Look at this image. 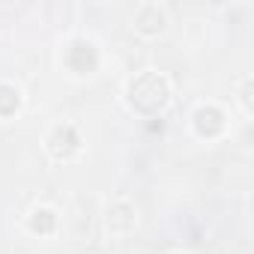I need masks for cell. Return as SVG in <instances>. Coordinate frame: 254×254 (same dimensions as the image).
Returning a JSON list of instances; mask_svg holds the SVG:
<instances>
[{
	"mask_svg": "<svg viewBox=\"0 0 254 254\" xmlns=\"http://www.w3.org/2000/svg\"><path fill=\"white\" fill-rule=\"evenodd\" d=\"M24 105V96L21 90L12 84V81H0V120H9L21 111Z\"/></svg>",
	"mask_w": 254,
	"mask_h": 254,
	"instance_id": "ba28073f",
	"label": "cell"
},
{
	"mask_svg": "<svg viewBox=\"0 0 254 254\" xmlns=\"http://www.w3.org/2000/svg\"><path fill=\"white\" fill-rule=\"evenodd\" d=\"M171 254H189V251H171Z\"/></svg>",
	"mask_w": 254,
	"mask_h": 254,
	"instance_id": "8fae6325",
	"label": "cell"
},
{
	"mask_svg": "<svg viewBox=\"0 0 254 254\" xmlns=\"http://www.w3.org/2000/svg\"><path fill=\"white\" fill-rule=\"evenodd\" d=\"M102 63V51L99 42L90 36H72L63 48V66L72 75H93Z\"/></svg>",
	"mask_w": 254,
	"mask_h": 254,
	"instance_id": "3957f363",
	"label": "cell"
},
{
	"mask_svg": "<svg viewBox=\"0 0 254 254\" xmlns=\"http://www.w3.org/2000/svg\"><path fill=\"white\" fill-rule=\"evenodd\" d=\"M81 147H84L81 132H78V126H72V123L51 126V129L45 132V138H42V150L48 153L51 162H72L81 153Z\"/></svg>",
	"mask_w": 254,
	"mask_h": 254,
	"instance_id": "7a4b0ae2",
	"label": "cell"
},
{
	"mask_svg": "<svg viewBox=\"0 0 254 254\" xmlns=\"http://www.w3.org/2000/svg\"><path fill=\"white\" fill-rule=\"evenodd\" d=\"M138 227V206L126 197H114L105 206V230L111 236H129Z\"/></svg>",
	"mask_w": 254,
	"mask_h": 254,
	"instance_id": "5b68a950",
	"label": "cell"
},
{
	"mask_svg": "<svg viewBox=\"0 0 254 254\" xmlns=\"http://www.w3.org/2000/svg\"><path fill=\"white\" fill-rule=\"evenodd\" d=\"M132 30L144 39H153V36H162L168 30V9L162 3H153V0H147V3H141L132 15Z\"/></svg>",
	"mask_w": 254,
	"mask_h": 254,
	"instance_id": "8992f818",
	"label": "cell"
},
{
	"mask_svg": "<svg viewBox=\"0 0 254 254\" xmlns=\"http://www.w3.org/2000/svg\"><path fill=\"white\" fill-rule=\"evenodd\" d=\"M212 254H230V251H227V248H215Z\"/></svg>",
	"mask_w": 254,
	"mask_h": 254,
	"instance_id": "30bf717a",
	"label": "cell"
},
{
	"mask_svg": "<svg viewBox=\"0 0 254 254\" xmlns=\"http://www.w3.org/2000/svg\"><path fill=\"white\" fill-rule=\"evenodd\" d=\"M171 81L156 72V69H144L138 75H132L123 87V102L129 105V111L141 114V117H156L168 108L171 102Z\"/></svg>",
	"mask_w": 254,
	"mask_h": 254,
	"instance_id": "6da1fadb",
	"label": "cell"
},
{
	"mask_svg": "<svg viewBox=\"0 0 254 254\" xmlns=\"http://www.w3.org/2000/svg\"><path fill=\"white\" fill-rule=\"evenodd\" d=\"M191 132L203 141H215L227 132V111L215 102H203L191 111Z\"/></svg>",
	"mask_w": 254,
	"mask_h": 254,
	"instance_id": "277c9868",
	"label": "cell"
},
{
	"mask_svg": "<svg viewBox=\"0 0 254 254\" xmlns=\"http://www.w3.org/2000/svg\"><path fill=\"white\" fill-rule=\"evenodd\" d=\"M57 224H60L57 209H51V206H45V203L33 206V209L24 215V227H27L33 236H51V233L57 230Z\"/></svg>",
	"mask_w": 254,
	"mask_h": 254,
	"instance_id": "52a82bcc",
	"label": "cell"
},
{
	"mask_svg": "<svg viewBox=\"0 0 254 254\" xmlns=\"http://www.w3.org/2000/svg\"><path fill=\"white\" fill-rule=\"evenodd\" d=\"M251 93H254V78H251V75H242V78L236 81V105H239L242 114H251V111H254Z\"/></svg>",
	"mask_w": 254,
	"mask_h": 254,
	"instance_id": "9c48e42d",
	"label": "cell"
}]
</instances>
